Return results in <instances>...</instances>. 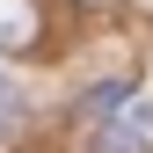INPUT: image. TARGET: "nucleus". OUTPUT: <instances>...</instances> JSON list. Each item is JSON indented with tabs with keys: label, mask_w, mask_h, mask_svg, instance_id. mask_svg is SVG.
<instances>
[{
	"label": "nucleus",
	"mask_w": 153,
	"mask_h": 153,
	"mask_svg": "<svg viewBox=\"0 0 153 153\" xmlns=\"http://www.w3.org/2000/svg\"><path fill=\"white\" fill-rule=\"evenodd\" d=\"M153 146V109L146 102H124L117 124H102V139H95V153H146Z\"/></svg>",
	"instance_id": "obj_1"
},
{
	"label": "nucleus",
	"mask_w": 153,
	"mask_h": 153,
	"mask_svg": "<svg viewBox=\"0 0 153 153\" xmlns=\"http://www.w3.org/2000/svg\"><path fill=\"white\" fill-rule=\"evenodd\" d=\"M124 102H131L124 80H95V88H88V109H102V117H109V109H124Z\"/></svg>",
	"instance_id": "obj_3"
},
{
	"label": "nucleus",
	"mask_w": 153,
	"mask_h": 153,
	"mask_svg": "<svg viewBox=\"0 0 153 153\" xmlns=\"http://www.w3.org/2000/svg\"><path fill=\"white\" fill-rule=\"evenodd\" d=\"M36 44V0H0V51Z\"/></svg>",
	"instance_id": "obj_2"
}]
</instances>
